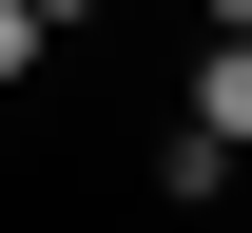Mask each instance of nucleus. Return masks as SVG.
I'll return each mask as SVG.
<instances>
[{"mask_svg": "<svg viewBox=\"0 0 252 233\" xmlns=\"http://www.w3.org/2000/svg\"><path fill=\"white\" fill-rule=\"evenodd\" d=\"M39 39H59V20H39V0H0V78H39Z\"/></svg>", "mask_w": 252, "mask_h": 233, "instance_id": "nucleus-3", "label": "nucleus"}, {"mask_svg": "<svg viewBox=\"0 0 252 233\" xmlns=\"http://www.w3.org/2000/svg\"><path fill=\"white\" fill-rule=\"evenodd\" d=\"M214 20H252V0H214Z\"/></svg>", "mask_w": 252, "mask_h": 233, "instance_id": "nucleus-5", "label": "nucleus"}, {"mask_svg": "<svg viewBox=\"0 0 252 233\" xmlns=\"http://www.w3.org/2000/svg\"><path fill=\"white\" fill-rule=\"evenodd\" d=\"M194 117H214L233 156H252V20H214V59H194Z\"/></svg>", "mask_w": 252, "mask_h": 233, "instance_id": "nucleus-2", "label": "nucleus"}, {"mask_svg": "<svg viewBox=\"0 0 252 233\" xmlns=\"http://www.w3.org/2000/svg\"><path fill=\"white\" fill-rule=\"evenodd\" d=\"M233 175H252V156H233V136H214V117H175V136H156V195H175V214H214V195H233Z\"/></svg>", "mask_w": 252, "mask_h": 233, "instance_id": "nucleus-1", "label": "nucleus"}, {"mask_svg": "<svg viewBox=\"0 0 252 233\" xmlns=\"http://www.w3.org/2000/svg\"><path fill=\"white\" fill-rule=\"evenodd\" d=\"M39 20H97V0H39Z\"/></svg>", "mask_w": 252, "mask_h": 233, "instance_id": "nucleus-4", "label": "nucleus"}]
</instances>
